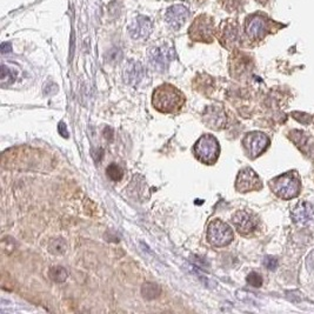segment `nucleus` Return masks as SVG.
Returning a JSON list of instances; mask_svg holds the SVG:
<instances>
[{
    "label": "nucleus",
    "instance_id": "15",
    "mask_svg": "<svg viewBox=\"0 0 314 314\" xmlns=\"http://www.w3.org/2000/svg\"><path fill=\"white\" fill-rule=\"evenodd\" d=\"M232 221H233L238 232L241 234L251 233V232L254 231L256 226L255 219L250 213L245 212V211H239V212L235 213L233 218H232Z\"/></svg>",
    "mask_w": 314,
    "mask_h": 314
},
{
    "label": "nucleus",
    "instance_id": "2",
    "mask_svg": "<svg viewBox=\"0 0 314 314\" xmlns=\"http://www.w3.org/2000/svg\"><path fill=\"white\" fill-rule=\"evenodd\" d=\"M270 186L278 197L283 199H293L299 194L300 191V181L294 172L283 174L271 180Z\"/></svg>",
    "mask_w": 314,
    "mask_h": 314
},
{
    "label": "nucleus",
    "instance_id": "12",
    "mask_svg": "<svg viewBox=\"0 0 314 314\" xmlns=\"http://www.w3.org/2000/svg\"><path fill=\"white\" fill-rule=\"evenodd\" d=\"M220 43L224 45L225 47L231 48L234 45H237L239 40V30H238V24L228 20L224 22L220 27Z\"/></svg>",
    "mask_w": 314,
    "mask_h": 314
},
{
    "label": "nucleus",
    "instance_id": "22",
    "mask_svg": "<svg viewBox=\"0 0 314 314\" xmlns=\"http://www.w3.org/2000/svg\"><path fill=\"white\" fill-rule=\"evenodd\" d=\"M106 174L107 177L110 178L111 180L113 181H120L123 179V176H124V172H123V168L120 167L119 165L117 164H111L108 167L106 168Z\"/></svg>",
    "mask_w": 314,
    "mask_h": 314
},
{
    "label": "nucleus",
    "instance_id": "17",
    "mask_svg": "<svg viewBox=\"0 0 314 314\" xmlns=\"http://www.w3.org/2000/svg\"><path fill=\"white\" fill-rule=\"evenodd\" d=\"M160 294H161V288L155 283H145L141 286V295L146 300H153V299L159 298Z\"/></svg>",
    "mask_w": 314,
    "mask_h": 314
},
{
    "label": "nucleus",
    "instance_id": "29",
    "mask_svg": "<svg viewBox=\"0 0 314 314\" xmlns=\"http://www.w3.org/2000/svg\"><path fill=\"white\" fill-rule=\"evenodd\" d=\"M258 1H259V2H261V4H264V2H266L267 0H258Z\"/></svg>",
    "mask_w": 314,
    "mask_h": 314
},
{
    "label": "nucleus",
    "instance_id": "6",
    "mask_svg": "<svg viewBox=\"0 0 314 314\" xmlns=\"http://www.w3.org/2000/svg\"><path fill=\"white\" fill-rule=\"evenodd\" d=\"M173 57V50L170 46H166V45L152 47L149 51L150 64L159 72H165L168 68V65H170Z\"/></svg>",
    "mask_w": 314,
    "mask_h": 314
},
{
    "label": "nucleus",
    "instance_id": "26",
    "mask_svg": "<svg viewBox=\"0 0 314 314\" xmlns=\"http://www.w3.org/2000/svg\"><path fill=\"white\" fill-rule=\"evenodd\" d=\"M306 266L311 273H314V251H312L306 258Z\"/></svg>",
    "mask_w": 314,
    "mask_h": 314
},
{
    "label": "nucleus",
    "instance_id": "4",
    "mask_svg": "<svg viewBox=\"0 0 314 314\" xmlns=\"http://www.w3.org/2000/svg\"><path fill=\"white\" fill-rule=\"evenodd\" d=\"M233 240V231L221 220H213L207 226V241L216 247H224Z\"/></svg>",
    "mask_w": 314,
    "mask_h": 314
},
{
    "label": "nucleus",
    "instance_id": "25",
    "mask_svg": "<svg viewBox=\"0 0 314 314\" xmlns=\"http://www.w3.org/2000/svg\"><path fill=\"white\" fill-rule=\"evenodd\" d=\"M241 0H225L224 6L227 8V11H234L240 4Z\"/></svg>",
    "mask_w": 314,
    "mask_h": 314
},
{
    "label": "nucleus",
    "instance_id": "27",
    "mask_svg": "<svg viewBox=\"0 0 314 314\" xmlns=\"http://www.w3.org/2000/svg\"><path fill=\"white\" fill-rule=\"evenodd\" d=\"M58 131L60 135H62L63 138H68V132H67V128H66V124L65 123H59V126H58Z\"/></svg>",
    "mask_w": 314,
    "mask_h": 314
},
{
    "label": "nucleus",
    "instance_id": "23",
    "mask_svg": "<svg viewBox=\"0 0 314 314\" xmlns=\"http://www.w3.org/2000/svg\"><path fill=\"white\" fill-rule=\"evenodd\" d=\"M246 280H247V283L251 286H253V287H260V286L262 285V278L260 274H258L256 272H252V273H250L249 276H247Z\"/></svg>",
    "mask_w": 314,
    "mask_h": 314
},
{
    "label": "nucleus",
    "instance_id": "28",
    "mask_svg": "<svg viewBox=\"0 0 314 314\" xmlns=\"http://www.w3.org/2000/svg\"><path fill=\"white\" fill-rule=\"evenodd\" d=\"M12 51V45L10 43H2L1 44V53H8Z\"/></svg>",
    "mask_w": 314,
    "mask_h": 314
},
{
    "label": "nucleus",
    "instance_id": "8",
    "mask_svg": "<svg viewBox=\"0 0 314 314\" xmlns=\"http://www.w3.org/2000/svg\"><path fill=\"white\" fill-rule=\"evenodd\" d=\"M261 181L258 174L252 168L246 167L239 172L235 181V189L240 193H246L261 188Z\"/></svg>",
    "mask_w": 314,
    "mask_h": 314
},
{
    "label": "nucleus",
    "instance_id": "24",
    "mask_svg": "<svg viewBox=\"0 0 314 314\" xmlns=\"http://www.w3.org/2000/svg\"><path fill=\"white\" fill-rule=\"evenodd\" d=\"M264 265L270 271H274L278 267V260L276 258H274V256H265Z\"/></svg>",
    "mask_w": 314,
    "mask_h": 314
},
{
    "label": "nucleus",
    "instance_id": "5",
    "mask_svg": "<svg viewBox=\"0 0 314 314\" xmlns=\"http://www.w3.org/2000/svg\"><path fill=\"white\" fill-rule=\"evenodd\" d=\"M189 38L194 41L201 43H211L213 40L214 25L212 18L207 14H201L197 17L192 23L188 31Z\"/></svg>",
    "mask_w": 314,
    "mask_h": 314
},
{
    "label": "nucleus",
    "instance_id": "7",
    "mask_svg": "<svg viewBox=\"0 0 314 314\" xmlns=\"http://www.w3.org/2000/svg\"><path fill=\"white\" fill-rule=\"evenodd\" d=\"M270 139L262 132H251L247 133L243 140V145L251 158H256L267 149Z\"/></svg>",
    "mask_w": 314,
    "mask_h": 314
},
{
    "label": "nucleus",
    "instance_id": "19",
    "mask_svg": "<svg viewBox=\"0 0 314 314\" xmlns=\"http://www.w3.org/2000/svg\"><path fill=\"white\" fill-rule=\"evenodd\" d=\"M48 276L54 283H64L68 278V271L63 266H53L48 271Z\"/></svg>",
    "mask_w": 314,
    "mask_h": 314
},
{
    "label": "nucleus",
    "instance_id": "1",
    "mask_svg": "<svg viewBox=\"0 0 314 314\" xmlns=\"http://www.w3.org/2000/svg\"><path fill=\"white\" fill-rule=\"evenodd\" d=\"M185 104V96L170 84L157 87L152 95V105L161 113H176Z\"/></svg>",
    "mask_w": 314,
    "mask_h": 314
},
{
    "label": "nucleus",
    "instance_id": "21",
    "mask_svg": "<svg viewBox=\"0 0 314 314\" xmlns=\"http://www.w3.org/2000/svg\"><path fill=\"white\" fill-rule=\"evenodd\" d=\"M17 78V73L13 72L10 67H7L6 65H1V75H0V79H1L2 85H11L14 83Z\"/></svg>",
    "mask_w": 314,
    "mask_h": 314
},
{
    "label": "nucleus",
    "instance_id": "18",
    "mask_svg": "<svg viewBox=\"0 0 314 314\" xmlns=\"http://www.w3.org/2000/svg\"><path fill=\"white\" fill-rule=\"evenodd\" d=\"M293 135H294V138H293V140L295 141V144L298 145L299 147L301 146V145H304V152L309 153L310 152V149H313L314 146V141L312 140V138H310L309 135H307L306 133H304V132H293L292 133Z\"/></svg>",
    "mask_w": 314,
    "mask_h": 314
},
{
    "label": "nucleus",
    "instance_id": "11",
    "mask_svg": "<svg viewBox=\"0 0 314 314\" xmlns=\"http://www.w3.org/2000/svg\"><path fill=\"white\" fill-rule=\"evenodd\" d=\"M292 219L295 224L306 226L314 220V206L307 201H300L292 211Z\"/></svg>",
    "mask_w": 314,
    "mask_h": 314
},
{
    "label": "nucleus",
    "instance_id": "16",
    "mask_svg": "<svg viewBox=\"0 0 314 314\" xmlns=\"http://www.w3.org/2000/svg\"><path fill=\"white\" fill-rule=\"evenodd\" d=\"M152 32V23L149 18L139 17L135 23L129 27V34L134 40H141L146 39Z\"/></svg>",
    "mask_w": 314,
    "mask_h": 314
},
{
    "label": "nucleus",
    "instance_id": "13",
    "mask_svg": "<svg viewBox=\"0 0 314 314\" xmlns=\"http://www.w3.org/2000/svg\"><path fill=\"white\" fill-rule=\"evenodd\" d=\"M189 17V11L183 5H173L166 12V22L174 30L180 29Z\"/></svg>",
    "mask_w": 314,
    "mask_h": 314
},
{
    "label": "nucleus",
    "instance_id": "9",
    "mask_svg": "<svg viewBox=\"0 0 314 314\" xmlns=\"http://www.w3.org/2000/svg\"><path fill=\"white\" fill-rule=\"evenodd\" d=\"M268 19L260 14H254L246 19L245 31L249 38L253 40H260L268 32Z\"/></svg>",
    "mask_w": 314,
    "mask_h": 314
},
{
    "label": "nucleus",
    "instance_id": "20",
    "mask_svg": "<svg viewBox=\"0 0 314 314\" xmlns=\"http://www.w3.org/2000/svg\"><path fill=\"white\" fill-rule=\"evenodd\" d=\"M66 241L63 238H58V239H53L48 245V251H50L52 254H63L66 252Z\"/></svg>",
    "mask_w": 314,
    "mask_h": 314
},
{
    "label": "nucleus",
    "instance_id": "14",
    "mask_svg": "<svg viewBox=\"0 0 314 314\" xmlns=\"http://www.w3.org/2000/svg\"><path fill=\"white\" fill-rule=\"evenodd\" d=\"M124 80L131 86H138L144 79L145 69L138 62H128L124 68Z\"/></svg>",
    "mask_w": 314,
    "mask_h": 314
},
{
    "label": "nucleus",
    "instance_id": "10",
    "mask_svg": "<svg viewBox=\"0 0 314 314\" xmlns=\"http://www.w3.org/2000/svg\"><path fill=\"white\" fill-rule=\"evenodd\" d=\"M202 122L205 123V125H207V127L217 131V129H221L225 127L226 123H227V118H226L224 108L221 106L213 105V106H208L204 111Z\"/></svg>",
    "mask_w": 314,
    "mask_h": 314
},
{
    "label": "nucleus",
    "instance_id": "3",
    "mask_svg": "<svg viewBox=\"0 0 314 314\" xmlns=\"http://www.w3.org/2000/svg\"><path fill=\"white\" fill-rule=\"evenodd\" d=\"M194 153L199 161L212 165L219 158V141L212 134H204L194 145Z\"/></svg>",
    "mask_w": 314,
    "mask_h": 314
}]
</instances>
